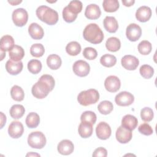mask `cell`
Masks as SVG:
<instances>
[{"mask_svg":"<svg viewBox=\"0 0 157 157\" xmlns=\"http://www.w3.org/2000/svg\"><path fill=\"white\" fill-rule=\"evenodd\" d=\"M55 86V80L53 77L48 74L42 75L38 82L32 87L31 93L37 99L45 98L50 91H52Z\"/></svg>","mask_w":157,"mask_h":157,"instance_id":"1","label":"cell"},{"mask_svg":"<svg viewBox=\"0 0 157 157\" xmlns=\"http://www.w3.org/2000/svg\"><path fill=\"white\" fill-rule=\"evenodd\" d=\"M83 38L89 42L93 44L101 43L104 39V34L96 23H90L86 26L83 32Z\"/></svg>","mask_w":157,"mask_h":157,"instance_id":"2","label":"cell"},{"mask_svg":"<svg viewBox=\"0 0 157 157\" xmlns=\"http://www.w3.org/2000/svg\"><path fill=\"white\" fill-rule=\"evenodd\" d=\"M37 18L48 25H55L58 21V12L47 6H40L36 11Z\"/></svg>","mask_w":157,"mask_h":157,"instance_id":"3","label":"cell"},{"mask_svg":"<svg viewBox=\"0 0 157 157\" xmlns=\"http://www.w3.org/2000/svg\"><path fill=\"white\" fill-rule=\"evenodd\" d=\"M99 99V93L95 89H89L81 91L78 96V103L83 106H88L95 104Z\"/></svg>","mask_w":157,"mask_h":157,"instance_id":"4","label":"cell"},{"mask_svg":"<svg viewBox=\"0 0 157 157\" xmlns=\"http://www.w3.org/2000/svg\"><path fill=\"white\" fill-rule=\"evenodd\" d=\"M46 142L45 135L40 131L33 132L29 134L28 137V144L33 148H42L45 145Z\"/></svg>","mask_w":157,"mask_h":157,"instance_id":"5","label":"cell"},{"mask_svg":"<svg viewBox=\"0 0 157 157\" xmlns=\"http://www.w3.org/2000/svg\"><path fill=\"white\" fill-rule=\"evenodd\" d=\"M12 18L13 23L17 26L22 27L28 21V14L25 9L18 8L13 11Z\"/></svg>","mask_w":157,"mask_h":157,"instance_id":"6","label":"cell"},{"mask_svg":"<svg viewBox=\"0 0 157 157\" xmlns=\"http://www.w3.org/2000/svg\"><path fill=\"white\" fill-rule=\"evenodd\" d=\"M72 70L75 75L83 77L88 75L90 71V67L89 64L85 61L78 60L74 63Z\"/></svg>","mask_w":157,"mask_h":157,"instance_id":"7","label":"cell"},{"mask_svg":"<svg viewBox=\"0 0 157 157\" xmlns=\"http://www.w3.org/2000/svg\"><path fill=\"white\" fill-rule=\"evenodd\" d=\"M134 101V96L128 91H121L118 93L115 98L116 104L120 106H128L132 104Z\"/></svg>","mask_w":157,"mask_h":157,"instance_id":"8","label":"cell"},{"mask_svg":"<svg viewBox=\"0 0 157 157\" xmlns=\"http://www.w3.org/2000/svg\"><path fill=\"white\" fill-rule=\"evenodd\" d=\"M142 34L141 28L136 23L129 24L126 30V36L130 41L135 42L139 39Z\"/></svg>","mask_w":157,"mask_h":157,"instance_id":"9","label":"cell"},{"mask_svg":"<svg viewBox=\"0 0 157 157\" xmlns=\"http://www.w3.org/2000/svg\"><path fill=\"white\" fill-rule=\"evenodd\" d=\"M110 126L105 122H100L96 128V134L97 137L101 140H106L111 136Z\"/></svg>","mask_w":157,"mask_h":157,"instance_id":"10","label":"cell"},{"mask_svg":"<svg viewBox=\"0 0 157 157\" xmlns=\"http://www.w3.org/2000/svg\"><path fill=\"white\" fill-rule=\"evenodd\" d=\"M121 86V82L118 77L115 75H110L107 77L104 81V86L107 91L115 93L117 91Z\"/></svg>","mask_w":157,"mask_h":157,"instance_id":"11","label":"cell"},{"mask_svg":"<svg viewBox=\"0 0 157 157\" xmlns=\"http://www.w3.org/2000/svg\"><path fill=\"white\" fill-rule=\"evenodd\" d=\"M24 132L23 124L18 121H13L9 126L8 133L9 136L13 139L20 137Z\"/></svg>","mask_w":157,"mask_h":157,"instance_id":"12","label":"cell"},{"mask_svg":"<svg viewBox=\"0 0 157 157\" xmlns=\"http://www.w3.org/2000/svg\"><path fill=\"white\" fill-rule=\"evenodd\" d=\"M121 63L122 66L129 71L135 70L139 64V59L134 56L127 55H124L121 60Z\"/></svg>","mask_w":157,"mask_h":157,"instance_id":"13","label":"cell"},{"mask_svg":"<svg viewBox=\"0 0 157 157\" xmlns=\"http://www.w3.org/2000/svg\"><path fill=\"white\" fill-rule=\"evenodd\" d=\"M115 136L118 142L121 144H126L131 140L132 134L131 131L124 128L122 126H120L118 128Z\"/></svg>","mask_w":157,"mask_h":157,"instance_id":"14","label":"cell"},{"mask_svg":"<svg viewBox=\"0 0 157 157\" xmlns=\"http://www.w3.org/2000/svg\"><path fill=\"white\" fill-rule=\"evenodd\" d=\"M74 149L73 143L67 139L61 140L57 146L58 151L63 155H69L71 154Z\"/></svg>","mask_w":157,"mask_h":157,"instance_id":"15","label":"cell"},{"mask_svg":"<svg viewBox=\"0 0 157 157\" xmlns=\"http://www.w3.org/2000/svg\"><path fill=\"white\" fill-rule=\"evenodd\" d=\"M151 16V10L149 7L143 6L137 9L136 12V18L140 22H146Z\"/></svg>","mask_w":157,"mask_h":157,"instance_id":"16","label":"cell"},{"mask_svg":"<svg viewBox=\"0 0 157 157\" xmlns=\"http://www.w3.org/2000/svg\"><path fill=\"white\" fill-rule=\"evenodd\" d=\"M23 63L20 61H14L11 59L8 60L6 63V71L11 75H17L23 69Z\"/></svg>","mask_w":157,"mask_h":157,"instance_id":"17","label":"cell"},{"mask_svg":"<svg viewBox=\"0 0 157 157\" xmlns=\"http://www.w3.org/2000/svg\"><path fill=\"white\" fill-rule=\"evenodd\" d=\"M101 11L99 7L95 4H91L86 6L85 11V17L90 20H96L99 18Z\"/></svg>","mask_w":157,"mask_h":157,"instance_id":"18","label":"cell"},{"mask_svg":"<svg viewBox=\"0 0 157 157\" xmlns=\"http://www.w3.org/2000/svg\"><path fill=\"white\" fill-rule=\"evenodd\" d=\"M28 33L30 36L35 40L41 39L44 35L42 28L36 23H32L29 26Z\"/></svg>","mask_w":157,"mask_h":157,"instance_id":"19","label":"cell"},{"mask_svg":"<svg viewBox=\"0 0 157 157\" xmlns=\"http://www.w3.org/2000/svg\"><path fill=\"white\" fill-rule=\"evenodd\" d=\"M137 124L138 120L137 118L130 114L124 115L121 120V126L130 131L134 130L137 127Z\"/></svg>","mask_w":157,"mask_h":157,"instance_id":"20","label":"cell"},{"mask_svg":"<svg viewBox=\"0 0 157 157\" xmlns=\"http://www.w3.org/2000/svg\"><path fill=\"white\" fill-rule=\"evenodd\" d=\"M93 124L86 121H82L78 126V132L82 138H88L93 134Z\"/></svg>","mask_w":157,"mask_h":157,"instance_id":"21","label":"cell"},{"mask_svg":"<svg viewBox=\"0 0 157 157\" xmlns=\"http://www.w3.org/2000/svg\"><path fill=\"white\" fill-rule=\"evenodd\" d=\"M103 25L106 31L110 33H115L118 28V21L114 17H105L103 21Z\"/></svg>","mask_w":157,"mask_h":157,"instance_id":"22","label":"cell"},{"mask_svg":"<svg viewBox=\"0 0 157 157\" xmlns=\"http://www.w3.org/2000/svg\"><path fill=\"white\" fill-rule=\"evenodd\" d=\"M9 54L11 60L14 61H20L25 56V51L21 46L15 45L9 51Z\"/></svg>","mask_w":157,"mask_h":157,"instance_id":"23","label":"cell"},{"mask_svg":"<svg viewBox=\"0 0 157 157\" xmlns=\"http://www.w3.org/2000/svg\"><path fill=\"white\" fill-rule=\"evenodd\" d=\"M13 38L9 35L3 36L1 39L0 49L1 51H10L15 45Z\"/></svg>","mask_w":157,"mask_h":157,"instance_id":"24","label":"cell"},{"mask_svg":"<svg viewBox=\"0 0 157 157\" xmlns=\"http://www.w3.org/2000/svg\"><path fill=\"white\" fill-rule=\"evenodd\" d=\"M62 63L60 56L56 54L50 55L47 58V64L48 67L52 70H56L60 67Z\"/></svg>","mask_w":157,"mask_h":157,"instance_id":"25","label":"cell"},{"mask_svg":"<svg viewBox=\"0 0 157 157\" xmlns=\"http://www.w3.org/2000/svg\"><path fill=\"white\" fill-rule=\"evenodd\" d=\"M25 122L28 128H35L40 123L39 115L36 112H31L27 115Z\"/></svg>","mask_w":157,"mask_h":157,"instance_id":"26","label":"cell"},{"mask_svg":"<svg viewBox=\"0 0 157 157\" xmlns=\"http://www.w3.org/2000/svg\"><path fill=\"white\" fill-rule=\"evenodd\" d=\"M105 47L107 49L112 52H115L118 51L121 47V42L119 39L115 37H109L106 42H105Z\"/></svg>","mask_w":157,"mask_h":157,"instance_id":"27","label":"cell"},{"mask_svg":"<svg viewBox=\"0 0 157 157\" xmlns=\"http://www.w3.org/2000/svg\"><path fill=\"white\" fill-rule=\"evenodd\" d=\"M25 112V109L22 105H13L9 110L10 117L13 119H19L21 118Z\"/></svg>","mask_w":157,"mask_h":157,"instance_id":"28","label":"cell"},{"mask_svg":"<svg viewBox=\"0 0 157 157\" xmlns=\"http://www.w3.org/2000/svg\"><path fill=\"white\" fill-rule=\"evenodd\" d=\"M66 51L71 56H76L81 52V45L76 41H72L66 45Z\"/></svg>","mask_w":157,"mask_h":157,"instance_id":"29","label":"cell"},{"mask_svg":"<svg viewBox=\"0 0 157 157\" xmlns=\"http://www.w3.org/2000/svg\"><path fill=\"white\" fill-rule=\"evenodd\" d=\"M104 10L107 12H113L118 10L120 7L117 0H104L102 3Z\"/></svg>","mask_w":157,"mask_h":157,"instance_id":"30","label":"cell"},{"mask_svg":"<svg viewBox=\"0 0 157 157\" xmlns=\"http://www.w3.org/2000/svg\"><path fill=\"white\" fill-rule=\"evenodd\" d=\"M10 95L12 98L16 101H21L25 97L23 90L18 85H14L10 90Z\"/></svg>","mask_w":157,"mask_h":157,"instance_id":"31","label":"cell"},{"mask_svg":"<svg viewBox=\"0 0 157 157\" xmlns=\"http://www.w3.org/2000/svg\"><path fill=\"white\" fill-rule=\"evenodd\" d=\"M100 63L102 65L107 67L113 66L117 63V58L113 55L105 54L100 58Z\"/></svg>","mask_w":157,"mask_h":157,"instance_id":"32","label":"cell"},{"mask_svg":"<svg viewBox=\"0 0 157 157\" xmlns=\"http://www.w3.org/2000/svg\"><path fill=\"white\" fill-rule=\"evenodd\" d=\"M113 104L109 101H103L98 105L99 112L103 115H107L110 113L113 110Z\"/></svg>","mask_w":157,"mask_h":157,"instance_id":"33","label":"cell"},{"mask_svg":"<svg viewBox=\"0 0 157 157\" xmlns=\"http://www.w3.org/2000/svg\"><path fill=\"white\" fill-rule=\"evenodd\" d=\"M28 69L31 73L37 74L41 71L42 63L39 60L31 59L28 63Z\"/></svg>","mask_w":157,"mask_h":157,"instance_id":"34","label":"cell"},{"mask_svg":"<svg viewBox=\"0 0 157 157\" xmlns=\"http://www.w3.org/2000/svg\"><path fill=\"white\" fill-rule=\"evenodd\" d=\"M45 52V48L41 44H33L30 48V53L33 56L39 58L43 56Z\"/></svg>","mask_w":157,"mask_h":157,"instance_id":"35","label":"cell"},{"mask_svg":"<svg viewBox=\"0 0 157 157\" xmlns=\"http://www.w3.org/2000/svg\"><path fill=\"white\" fill-rule=\"evenodd\" d=\"M151 44L148 40H142L138 45V51L143 55H148L151 52Z\"/></svg>","mask_w":157,"mask_h":157,"instance_id":"36","label":"cell"},{"mask_svg":"<svg viewBox=\"0 0 157 157\" xmlns=\"http://www.w3.org/2000/svg\"><path fill=\"white\" fill-rule=\"evenodd\" d=\"M139 72L140 75L144 78H150L154 74V69L153 68L148 65V64H144L142 65L139 69Z\"/></svg>","mask_w":157,"mask_h":157,"instance_id":"37","label":"cell"},{"mask_svg":"<svg viewBox=\"0 0 157 157\" xmlns=\"http://www.w3.org/2000/svg\"><path fill=\"white\" fill-rule=\"evenodd\" d=\"M63 18L64 20L67 23H72L75 20L77 17V15L71 11L69 7L66 6L63 10Z\"/></svg>","mask_w":157,"mask_h":157,"instance_id":"38","label":"cell"},{"mask_svg":"<svg viewBox=\"0 0 157 157\" xmlns=\"http://www.w3.org/2000/svg\"><path fill=\"white\" fill-rule=\"evenodd\" d=\"M81 121H86L94 124L96 121V115L92 111H85L82 113Z\"/></svg>","mask_w":157,"mask_h":157,"instance_id":"39","label":"cell"},{"mask_svg":"<svg viewBox=\"0 0 157 157\" xmlns=\"http://www.w3.org/2000/svg\"><path fill=\"white\" fill-rule=\"evenodd\" d=\"M154 117V113L153 110L148 107L143 108L140 111V117L142 120L146 122L151 121Z\"/></svg>","mask_w":157,"mask_h":157,"instance_id":"40","label":"cell"},{"mask_svg":"<svg viewBox=\"0 0 157 157\" xmlns=\"http://www.w3.org/2000/svg\"><path fill=\"white\" fill-rule=\"evenodd\" d=\"M67 7L71 11H72L74 13L77 15L78 13H80L82 11L83 4H82V2L80 1L74 0V1H71L69 2Z\"/></svg>","mask_w":157,"mask_h":157,"instance_id":"41","label":"cell"},{"mask_svg":"<svg viewBox=\"0 0 157 157\" xmlns=\"http://www.w3.org/2000/svg\"><path fill=\"white\" fill-rule=\"evenodd\" d=\"M83 55L86 59L89 60H93L97 57L98 53L96 50L94 48L86 47L83 51Z\"/></svg>","mask_w":157,"mask_h":157,"instance_id":"42","label":"cell"},{"mask_svg":"<svg viewBox=\"0 0 157 157\" xmlns=\"http://www.w3.org/2000/svg\"><path fill=\"white\" fill-rule=\"evenodd\" d=\"M138 130H139V132H140L141 134H142L145 136H150V135L152 134L153 132L151 126L149 124L146 123L141 124L139 126Z\"/></svg>","mask_w":157,"mask_h":157,"instance_id":"43","label":"cell"},{"mask_svg":"<svg viewBox=\"0 0 157 157\" xmlns=\"http://www.w3.org/2000/svg\"><path fill=\"white\" fill-rule=\"evenodd\" d=\"M107 151L105 148L103 147H98L94 151L92 155V156L94 157H98V156L105 157L107 156Z\"/></svg>","mask_w":157,"mask_h":157,"instance_id":"44","label":"cell"},{"mask_svg":"<svg viewBox=\"0 0 157 157\" xmlns=\"http://www.w3.org/2000/svg\"><path fill=\"white\" fill-rule=\"evenodd\" d=\"M135 2L134 0H130V1H127V0H123L122 3L123 4L124 6L126 7H130L132 6Z\"/></svg>","mask_w":157,"mask_h":157,"instance_id":"45","label":"cell"},{"mask_svg":"<svg viewBox=\"0 0 157 157\" xmlns=\"http://www.w3.org/2000/svg\"><path fill=\"white\" fill-rule=\"evenodd\" d=\"M1 128H2L4 126V124L6 122V117L4 115L2 112H1Z\"/></svg>","mask_w":157,"mask_h":157,"instance_id":"46","label":"cell"},{"mask_svg":"<svg viewBox=\"0 0 157 157\" xmlns=\"http://www.w3.org/2000/svg\"><path fill=\"white\" fill-rule=\"evenodd\" d=\"M8 2L11 4L12 6H16L19 3L21 2V1H8Z\"/></svg>","mask_w":157,"mask_h":157,"instance_id":"47","label":"cell"},{"mask_svg":"<svg viewBox=\"0 0 157 157\" xmlns=\"http://www.w3.org/2000/svg\"><path fill=\"white\" fill-rule=\"evenodd\" d=\"M31 155H33V156H40V155H39V154H37V153H28L27 155H26V156H31Z\"/></svg>","mask_w":157,"mask_h":157,"instance_id":"48","label":"cell"}]
</instances>
